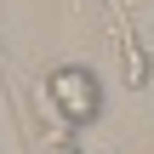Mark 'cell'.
<instances>
[{
	"label": "cell",
	"instance_id": "6da1fadb",
	"mask_svg": "<svg viewBox=\"0 0 154 154\" xmlns=\"http://www.w3.org/2000/svg\"><path fill=\"white\" fill-rule=\"evenodd\" d=\"M40 103L51 114V131H86L103 120V80L91 63H51L40 80Z\"/></svg>",
	"mask_w": 154,
	"mask_h": 154
},
{
	"label": "cell",
	"instance_id": "7a4b0ae2",
	"mask_svg": "<svg viewBox=\"0 0 154 154\" xmlns=\"http://www.w3.org/2000/svg\"><path fill=\"white\" fill-rule=\"evenodd\" d=\"M34 154H86V149H80V143H74L69 131H51V137H46V143H40Z\"/></svg>",
	"mask_w": 154,
	"mask_h": 154
}]
</instances>
